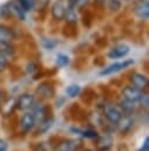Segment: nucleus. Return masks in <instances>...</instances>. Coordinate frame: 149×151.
<instances>
[{"mask_svg":"<svg viewBox=\"0 0 149 151\" xmlns=\"http://www.w3.org/2000/svg\"><path fill=\"white\" fill-rule=\"evenodd\" d=\"M80 151H96V150H94V149H90V147H82Z\"/></svg>","mask_w":149,"mask_h":151,"instance_id":"nucleus-46","label":"nucleus"},{"mask_svg":"<svg viewBox=\"0 0 149 151\" xmlns=\"http://www.w3.org/2000/svg\"><path fill=\"white\" fill-rule=\"evenodd\" d=\"M86 120L90 125V127H102V125L104 124L103 114L100 113L99 111H92V112L87 113Z\"/></svg>","mask_w":149,"mask_h":151,"instance_id":"nucleus-17","label":"nucleus"},{"mask_svg":"<svg viewBox=\"0 0 149 151\" xmlns=\"http://www.w3.org/2000/svg\"><path fill=\"white\" fill-rule=\"evenodd\" d=\"M81 92V87L77 84H70L66 87V96L68 98H76Z\"/></svg>","mask_w":149,"mask_h":151,"instance_id":"nucleus-28","label":"nucleus"},{"mask_svg":"<svg viewBox=\"0 0 149 151\" xmlns=\"http://www.w3.org/2000/svg\"><path fill=\"white\" fill-rule=\"evenodd\" d=\"M0 17L4 19H8L13 17L12 9H11V2H6L0 6Z\"/></svg>","mask_w":149,"mask_h":151,"instance_id":"nucleus-29","label":"nucleus"},{"mask_svg":"<svg viewBox=\"0 0 149 151\" xmlns=\"http://www.w3.org/2000/svg\"><path fill=\"white\" fill-rule=\"evenodd\" d=\"M128 53H129V46L124 45V44H118V45L113 46L108 51L107 57L109 59H120V58L126 57Z\"/></svg>","mask_w":149,"mask_h":151,"instance_id":"nucleus-16","label":"nucleus"},{"mask_svg":"<svg viewBox=\"0 0 149 151\" xmlns=\"http://www.w3.org/2000/svg\"><path fill=\"white\" fill-rule=\"evenodd\" d=\"M137 151H149V137L147 136L142 143V145L140 146V149Z\"/></svg>","mask_w":149,"mask_h":151,"instance_id":"nucleus-39","label":"nucleus"},{"mask_svg":"<svg viewBox=\"0 0 149 151\" xmlns=\"http://www.w3.org/2000/svg\"><path fill=\"white\" fill-rule=\"evenodd\" d=\"M66 113H68L69 119H72V120H77V122L86 120V116H87V113L83 111V109L80 106V104H76V103L72 104V105L67 109Z\"/></svg>","mask_w":149,"mask_h":151,"instance_id":"nucleus-15","label":"nucleus"},{"mask_svg":"<svg viewBox=\"0 0 149 151\" xmlns=\"http://www.w3.org/2000/svg\"><path fill=\"white\" fill-rule=\"evenodd\" d=\"M88 1H89V0H77V6L82 7V6H83V5H86Z\"/></svg>","mask_w":149,"mask_h":151,"instance_id":"nucleus-44","label":"nucleus"},{"mask_svg":"<svg viewBox=\"0 0 149 151\" xmlns=\"http://www.w3.org/2000/svg\"><path fill=\"white\" fill-rule=\"evenodd\" d=\"M77 6V0H68V6L69 8H76Z\"/></svg>","mask_w":149,"mask_h":151,"instance_id":"nucleus-43","label":"nucleus"},{"mask_svg":"<svg viewBox=\"0 0 149 151\" xmlns=\"http://www.w3.org/2000/svg\"><path fill=\"white\" fill-rule=\"evenodd\" d=\"M13 39H15L14 29L5 24H0V42H12Z\"/></svg>","mask_w":149,"mask_h":151,"instance_id":"nucleus-19","label":"nucleus"},{"mask_svg":"<svg viewBox=\"0 0 149 151\" xmlns=\"http://www.w3.org/2000/svg\"><path fill=\"white\" fill-rule=\"evenodd\" d=\"M79 97H80L81 101L84 105H92L96 100L97 94H96V92H95V90L93 87H86L83 91L80 92Z\"/></svg>","mask_w":149,"mask_h":151,"instance_id":"nucleus-18","label":"nucleus"},{"mask_svg":"<svg viewBox=\"0 0 149 151\" xmlns=\"http://www.w3.org/2000/svg\"><path fill=\"white\" fill-rule=\"evenodd\" d=\"M34 103H35V96L29 92H23L16 98V110L26 112L33 107Z\"/></svg>","mask_w":149,"mask_h":151,"instance_id":"nucleus-6","label":"nucleus"},{"mask_svg":"<svg viewBox=\"0 0 149 151\" xmlns=\"http://www.w3.org/2000/svg\"><path fill=\"white\" fill-rule=\"evenodd\" d=\"M94 145H95V150L96 151H109L113 146L114 143V138L111 136V133H102L99 134L96 137V139H94Z\"/></svg>","mask_w":149,"mask_h":151,"instance_id":"nucleus-8","label":"nucleus"},{"mask_svg":"<svg viewBox=\"0 0 149 151\" xmlns=\"http://www.w3.org/2000/svg\"><path fill=\"white\" fill-rule=\"evenodd\" d=\"M35 125H36V122L31 111L23 112V114L20 117V119L18 122V127L22 136H27L28 133H31L35 129Z\"/></svg>","mask_w":149,"mask_h":151,"instance_id":"nucleus-3","label":"nucleus"},{"mask_svg":"<svg viewBox=\"0 0 149 151\" xmlns=\"http://www.w3.org/2000/svg\"><path fill=\"white\" fill-rule=\"evenodd\" d=\"M82 22L86 27H90V25L93 24V13L89 11L83 12L82 14Z\"/></svg>","mask_w":149,"mask_h":151,"instance_id":"nucleus-34","label":"nucleus"},{"mask_svg":"<svg viewBox=\"0 0 149 151\" xmlns=\"http://www.w3.org/2000/svg\"><path fill=\"white\" fill-rule=\"evenodd\" d=\"M59 1H61V0H59Z\"/></svg>","mask_w":149,"mask_h":151,"instance_id":"nucleus-48","label":"nucleus"},{"mask_svg":"<svg viewBox=\"0 0 149 151\" xmlns=\"http://www.w3.org/2000/svg\"><path fill=\"white\" fill-rule=\"evenodd\" d=\"M15 111H16V98L11 97V96L5 97L0 104V112H1L2 117H5V118L12 117Z\"/></svg>","mask_w":149,"mask_h":151,"instance_id":"nucleus-7","label":"nucleus"},{"mask_svg":"<svg viewBox=\"0 0 149 151\" xmlns=\"http://www.w3.org/2000/svg\"><path fill=\"white\" fill-rule=\"evenodd\" d=\"M134 14L141 20H148L149 17V2L148 0H137L133 6Z\"/></svg>","mask_w":149,"mask_h":151,"instance_id":"nucleus-12","label":"nucleus"},{"mask_svg":"<svg viewBox=\"0 0 149 151\" xmlns=\"http://www.w3.org/2000/svg\"><path fill=\"white\" fill-rule=\"evenodd\" d=\"M69 63H70V59H69V57H68L67 54H65V53H59V54L56 55V65H57L59 67H66V66L69 65Z\"/></svg>","mask_w":149,"mask_h":151,"instance_id":"nucleus-31","label":"nucleus"},{"mask_svg":"<svg viewBox=\"0 0 149 151\" xmlns=\"http://www.w3.org/2000/svg\"><path fill=\"white\" fill-rule=\"evenodd\" d=\"M136 103H133V101H129V100H124L122 99L117 105L120 106V109L122 110L123 114H128V116H133L135 114L136 112Z\"/></svg>","mask_w":149,"mask_h":151,"instance_id":"nucleus-21","label":"nucleus"},{"mask_svg":"<svg viewBox=\"0 0 149 151\" xmlns=\"http://www.w3.org/2000/svg\"><path fill=\"white\" fill-rule=\"evenodd\" d=\"M129 80L133 86H135L136 88L141 90V91H148V86H149V80L147 78L145 74L140 73V72H134L130 74Z\"/></svg>","mask_w":149,"mask_h":151,"instance_id":"nucleus-11","label":"nucleus"},{"mask_svg":"<svg viewBox=\"0 0 149 151\" xmlns=\"http://www.w3.org/2000/svg\"><path fill=\"white\" fill-rule=\"evenodd\" d=\"M134 64V60L133 59H127L124 61H121V63H114L107 67H103L102 71L100 72V76H110V74H114V73H117L129 66H131Z\"/></svg>","mask_w":149,"mask_h":151,"instance_id":"nucleus-10","label":"nucleus"},{"mask_svg":"<svg viewBox=\"0 0 149 151\" xmlns=\"http://www.w3.org/2000/svg\"><path fill=\"white\" fill-rule=\"evenodd\" d=\"M135 123H136V119L133 116H128V114H124L121 120L116 124V130L122 134V136H126L128 133H130V131L134 129L135 126Z\"/></svg>","mask_w":149,"mask_h":151,"instance_id":"nucleus-9","label":"nucleus"},{"mask_svg":"<svg viewBox=\"0 0 149 151\" xmlns=\"http://www.w3.org/2000/svg\"><path fill=\"white\" fill-rule=\"evenodd\" d=\"M67 24H75L77 22V13L75 11V8H69L67 7L66 8V13H65V18Z\"/></svg>","mask_w":149,"mask_h":151,"instance_id":"nucleus-26","label":"nucleus"},{"mask_svg":"<svg viewBox=\"0 0 149 151\" xmlns=\"http://www.w3.org/2000/svg\"><path fill=\"white\" fill-rule=\"evenodd\" d=\"M35 96H38L41 100H49L55 98L56 96V88L54 83L46 80L40 83L35 88Z\"/></svg>","mask_w":149,"mask_h":151,"instance_id":"nucleus-2","label":"nucleus"},{"mask_svg":"<svg viewBox=\"0 0 149 151\" xmlns=\"http://www.w3.org/2000/svg\"><path fill=\"white\" fill-rule=\"evenodd\" d=\"M31 110H32L31 112L33 113L36 123H39V122H41V120H43V119L53 116V109H52V106L49 104H45L42 101H38V103L35 101L34 105H33V107Z\"/></svg>","mask_w":149,"mask_h":151,"instance_id":"nucleus-4","label":"nucleus"},{"mask_svg":"<svg viewBox=\"0 0 149 151\" xmlns=\"http://www.w3.org/2000/svg\"><path fill=\"white\" fill-rule=\"evenodd\" d=\"M54 122H55L54 116H52V117H48V118H46V119H43V120L36 123V125H35L36 129H35V131H34L33 137L35 138V137H39V136H42V134L47 133V132L53 127Z\"/></svg>","mask_w":149,"mask_h":151,"instance_id":"nucleus-14","label":"nucleus"},{"mask_svg":"<svg viewBox=\"0 0 149 151\" xmlns=\"http://www.w3.org/2000/svg\"><path fill=\"white\" fill-rule=\"evenodd\" d=\"M8 150V144L5 139L0 138V151H7Z\"/></svg>","mask_w":149,"mask_h":151,"instance_id":"nucleus-42","label":"nucleus"},{"mask_svg":"<svg viewBox=\"0 0 149 151\" xmlns=\"http://www.w3.org/2000/svg\"><path fill=\"white\" fill-rule=\"evenodd\" d=\"M82 147H83L82 140L62 137V139L55 145L53 151H80Z\"/></svg>","mask_w":149,"mask_h":151,"instance_id":"nucleus-5","label":"nucleus"},{"mask_svg":"<svg viewBox=\"0 0 149 151\" xmlns=\"http://www.w3.org/2000/svg\"><path fill=\"white\" fill-rule=\"evenodd\" d=\"M66 103H67V97H57V99L55 100V107L60 109L63 105H66Z\"/></svg>","mask_w":149,"mask_h":151,"instance_id":"nucleus-38","label":"nucleus"},{"mask_svg":"<svg viewBox=\"0 0 149 151\" xmlns=\"http://www.w3.org/2000/svg\"><path fill=\"white\" fill-rule=\"evenodd\" d=\"M65 13H66V7L61 2H55L50 8V14L54 21H57V22L62 21L65 18Z\"/></svg>","mask_w":149,"mask_h":151,"instance_id":"nucleus-20","label":"nucleus"},{"mask_svg":"<svg viewBox=\"0 0 149 151\" xmlns=\"http://www.w3.org/2000/svg\"><path fill=\"white\" fill-rule=\"evenodd\" d=\"M15 52H16V48L12 42H0V53L6 58L14 57Z\"/></svg>","mask_w":149,"mask_h":151,"instance_id":"nucleus-23","label":"nucleus"},{"mask_svg":"<svg viewBox=\"0 0 149 151\" xmlns=\"http://www.w3.org/2000/svg\"><path fill=\"white\" fill-rule=\"evenodd\" d=\"M122 1H131V0H122Z\"/></svg>","mask_w":149,"mask_h":151,"instance_id":"nucleus-47","label":"nucleus"},{"mask_svg":"<svg viewBox=\"0 0 149 151\" xmlns=\"http://www.w3.org/2000/svg\"><path fill=\"white\" fill-rule=\"evenodd\" d=\"M77 34H79V31L75 24H66L65 27L62 28V35L65 38L74 39L77 37Z\"/></svg>","mask_w":149,"mask_h":151,"instance_id":"nucleus-22","label":"nucleus"},{"mask_svg":"<svg viewBox=\"0 0 149 151\" xmlns=\"http://www.w3.org/2000/svg\"><path fill=\"white\" fill-rule=\"evenodd\" d=\"M31 149H32V151H48V147H47L46 143H43V142H38V143L33 144L31 146Z\"/></svg>","mask_w":149,"mask_h":151,"instance_id":"nucleus-36","label":"nucleus"},{"mask_svg":"<svg viewBox=\"0 0 149 151\" xmlns=\"http://www.w3.org/2000/svg\"><path fill=\"white\" fill-rule=\"evenodd\" d=\"M102 114H103V118L106 119V122H108L110 124H115V125L124 116L117 104H104V106L102 109Z\"/></svg>","mask_w":149,"mask_h":151,"instance_id":"nucleus-1","label":"nucleus"},{"mask_svg":"<svg viewBox=\"0 0 149 151\" xmlns=\"http://www.w3.org/2000/svg\"><path fill=\"white\" fill-rule=\"evenodd\" d=\"M11 9H12L13 17H16L19 20H25L26 12L20 7V5L18 2H11Z\"/></svg>","mask_w":149,"mask_h":151,"instance_id":"nucleus-25","label":"nucleus"},{"mask_svg":"<svg viewBox=\"0 0 149 151\" xmlns=\"http://www.w3.org/2000/svg\"><path fill=\"white\" fill-rule=\"evenodd\" d=\"M39 70H40V66H39V64L35 63V61H29V63H27V65H26V72L29 73V74H32V76H34Z\"/></svg>","mask_w":149,"mask_h":151,"instance_id":"nucleus-33","label":"nucleus"},{"mask_svg":"<svg viewBox=\"0 0 149 151\" xmlns=\"http://www.w3.org/2000/svg\"><path fill=\"white\" fill-rule=\"evenodd\" d=\"M121 1L120 0H109L108 1V9L111 12H117L121 9Z\"/></svg>","mask_w":149,"mask_h":151,"instance_id":"nucleus-35","label":"nucleus"},{"mask_svg":"<svg viewBox=\"0 0 149 151\" xmlns=\"http://www.w3.org/2000/svg\"><path fill=\"white\" fill-rule=\"evenodd\" d=\"M94 64L96 65V66H104V58L103 57H96L95 59H94Z\"/></svg>","mask_w":149,"mask_h":151,"instance_id":"nucleus-40","label":"nucleus"},{"mask_svg":"<svg viewBox=\"0 0 149 151\" xmlns=\"http://www.w3.org/2000/svg\"><path fill=\"white\" fill-rule=\"evenodd\" d=\"M80 136L84 139H90V140H94L96 139V137L99 136V132L95 127H88V129H82L81 127V132H80Z\"/></svg>","mask_w":149,"mask_h":151,"instance_id":"nucleus-24","label":"nucleus"},{"mask_svg":"<svg viewBox=\"0 0 149 151\" xmlns=\"http://www.w3.org/2000/svg\"><path fill=\"white\" fill-rule=\"evenodd\" d=\"M141 106L142 110H148V105H149V96H148V91H142L138 101H137Z\"/></svg>","mask_w":149,"mask_h":151,"instance_id":"nucleus-32","label":"nucleus"},{"mask_svg":"<svg viewBox=\"0 0 149 151\" xmlns=\"http://www.w3.org/2000/svg\"><path fill=\"white\" fill-rule=\"evenodd\" d=\"M141 93H142V91L138 90V88H136V87L133 86L131 84L123 86V88H122V91H121L122 99L129 100V101H133V103H137V101H138V98H140Z\"/></svg>","mask_w":149,"mask_h":151,"instance_id":"nucleus-13","label":"nucleus"},{"mask_svg":"<svg viewBox=\"0 0 149 151\" xmlns=\"http://www.w3.org/2000/svg\"><path fill=\"white\" fill-rule=\"evenodd\" d=\"M16 2L20 5V7H21L25 12L32 11V9L35 7V4H36L35 0H16Z\"/></svg>","mask_w":149,"mask_h":151,"instance_id":"nucleus-30","label":"nucleus"},{"mask_svg":"<svg viewBox=\"0 0 149 151\" xmlns=\"http://www.w3.org/2000/svg\"><path fill=\"white\" fill-rule=\"evenodd\" d=\"M57 45H59V40H56L54 38H42L41 39V46L45 50L53 51Z\"/></svg>","mask_w":149,"mask_h":151,"instance_id":"nucleus-27","label":"nucleus"},{"mask_svg":"<svg viewBox=\"0 0 149 151\" xmlns=\"http://www.w3.org/2000/svg\"><path fill=\"white\" fill-rule=\"evenodd\" d=\"M7 67H8V59L0 53V73H2L4 71H6Z\"/></svg>","mask_w":149,"mask_h":151,"instance_id":"nucleus-37","label":"nucleus"},{"mask_svg":"<svg viewBox=\"0 0 149 151\" xmlns=\"http://www.w3.org/2000/svg\"><path fill=\"white\" fill-rule=\"evenodd\" d=\"M5 97H6V96H5V91H4V90H0V104H1V101L4 100Z\"/></svg>","mask_w":149,"mask_h":151,"instance_id":"nucleus-45","label":"nucleus"},{"mask_svg":"<svg viewBox=\"0 0 149 151\" xmlns=\"http://www.w3.org/2000/svg\"><path fill=\"white\" fill-rule=\"evenodd\" d=\"M96 45L99 47H104L107 45V39L106 38H99V39H96Z\"/></svg>","mask_w":149,"mask_h":151,"instance_id":"nucleus-41","label":"nucleus"}]
</instances>
